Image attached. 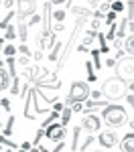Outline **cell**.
I'll use <instances>...</instances> for the list:
<instances>
[{"label":"cell","instance_id":"f6af8a7d","mask_svg":"<svg viewBox=\"0 0 134 152\" xmlns=\"http://www.w3.org/2000/svg\"><path fill=\"white\" fill-rule=\"evenodd\" d=\"M0 4H2V0H0Z\"/></svg>","mask_w":134,"mask_h":152},{"label":"cell","instance_id":"7a4b0ae2","mask_svg":"<svg viewBox=\"0 0 134 152\" xmlns=\"http://www.w3.org/2000/svg\"><path fill=\"white\" fill-rule=\"evenodd\" d=\"M102 116H104V122H106L110 126V130H112V128L122 126V124L126 122V110L118 104H108L104 107V114H102Z\"/></svg>","mask_w":134,"mask_h":152},{"label":"cell","instance_id":"8fae6325","mask_svg":"<svg viewBox=\"0 0 134 152\" xmlns=\"http://www.w3.org/2000/svg\"><path fill=\"white\" fill-rule=\"evenodd\" d=\"M122 47H124V51L128 53V57H132L134 53V35H128L126 37V41L122 43Z\"/></svg>","mask_w":134,"mask_h":152},{"label":"cell","instance_id":"f546056e","mask_svg":"<svg viewBox=\"0 0 134 152\" xmlns=\"http://www.w3.org/2000/svg\"><path fill=\"white\" fill-rule=\"evenodd\" d=\"M39 20H41V16H39V14H33V16H31V24H37Z\"/></svg>","mask_w":134,"mask_h":152},{"label":"cell","instance_id":"e575fe53","mask_svg":"<svg viewBox=\"0 0 134 152\" xmlns=\"http://www.w3.org/2000/svg\"><path fill=\"white\" fill-rule=\"evenodd\" d=\"M18 63H23V65H29V57H21V59H18Z\"/></svg>","mask_w":134,"mask_h":152},{"label":"cell","instance_id":"3957f363","mask_svg":"<svg viewBox=\"0 0 134 152\" xmlns=\"http://www.w3.org/2000/svg\"><path fill=\"white\" fill-rule=\"evenodd\" d=\"M126 89H128L126 81H122L118 77H110L102 85V95H106L110 102H112V99H120L122 95L126 94Z\"/></svg>","mask_w":134,"mask_h":152},{"label":"cell","instance_id":"6da1fadb","mask_svg":"<svg viewBox=\"0 0 134 152\" xmlns=\"http://www.w3.org/2000/svg\"><path fill=\"white\" fill-rule=\"evenodd\" d=\"M87 95H89V85H87V81H73L63 105L69 107L73 104H83L85 99H87Z\"/></svg>","mask_w":134,"mask_h":152},{"label":"cell","instance_id":"f35d334b","mask_svg":"<svg viewBox=\"0 0 134 152\" xmlns=\"http://www.w3.org/2000/svg\"><path fill=\"white\" fill-rule=\"evenodd\" d=\"M2 45H4V39H2V37H0V51H2V49H4V47H2Z\"/></svg>","mask_w":134,"mask_h":152},{"label":"cell","instance_id":"60d3db41","mask_svg":"<svg viewBox=\"0 0 134 152\" xmlns=\"http://www.w3.org/2000/svg\"><path fill=\"white\" fill-rule=\"evenodd\" d=\"M65 4H67V6H69V4H71V0H67V2H65Z\"/></svg>","mask_w":134,"mask_h":152},{"label":"cell","instance_id":"ffe728a7","mask_svg":"<svg viewBox=\"0 0 134 152\" xmlns=\"http://www.w3.org/2000/svg\"><path fill=\"white\" fill-rule=\"evenodd\" d=\"M65 14H67L65 10H55L53 14H51V16H53V18L57 20V23H63V20H65Z\"/></svg>","mask_w":134,"mask_h":152},{"label":"cell","instance_id":"1f68e13d","mask_svg":"<svg viewBox=\"0 0 134 152\" xmlns=\"http://www.w3.org/2000/svg\"><path fill=\"white\" fill-rule=\"evenodd\" d=\"M2 4H4V6H6V8H12V6H14V0H4V2H2Z\"/></svg>","mask_w":134,"mask_h":152},{"label":"cell","instance_id":"7bdbcfd3","mask_svg":"<svg viewBox=\"0 0 134 152\" xmlns=\"http://www.w3.org/2000/svg\"><path fill=\"white\" fill-rule=\"evenodd\" d=\"M0 128H2V122H0Z\"/></svg>","mask_w":134,"mask_h":152},{"label":"cell","instance_id":"9c48e42d","mask_svg":"<svg viewBox=\"0 0 134 152\" xmlns=\"http://www.w3.org/2000/svg\"><path fill=\"white\" fill-rule=\"evenodd\" d=\"M120 148H122V152H134V132H132V130L122 138Z\"/></svg>","mask_w":134,"mask_h":152},{"label":"cell","instance_id":"d6986e66","mask_svg":"<svg viewBox=\"0 0 134 152\" xmlns=\"http://www.w3.org/2000/svg\"><path fill=\"white\" fill-rule=\"evenodd\" d=\"M110 6H112V12H122V10H124V4H122V0L110 2Z\"/></svg>","mask_w":134,"mask_h":152},{"label":"cell","instance_id":"4dcf8cb0","mask_svg":"<svg viewBox=\"0 0 134 152\" xmlns=\"http://www.w3.org/2000/svg\"><path fill=\"white\" fill-rule=\"evenodd\" d=\"M21 51L24 53V57H29V55H31V51H29V47H26V45H21Z\"/></svg>","mask_w":134,"mask_h":152},{"label":"cell","instance_id":"4fadbf2b","mask_svg":"<svg viewBox=\"0 0 134 152\" xmlns=\"http://www.w3.org/2000/svg\"><path fill=\"white\" fill-rule=\"evenodd\" d=\"M85 71H87V81L94 83L97 77H96V71H94V63H92V61H87V63H85Z\"/></svg>","mask_w":134,"mask_h":152},{"label":"cell","instance_id":"83f0119b","mask_svg":"<svg viewBox=\"0 0 134 152\" xmlns=\"http://www.w3.org/2000/svg\"><path fill=\"white\" fill-rule=\"evenodd\" d=\"M92 142H94V138H92V136H89V138H87V140H85L83 144H81V148H79V150H85V148H87V146H89V144H92Z\"/></svg>","mask_w":134,"mask_h":152},{"label":"cell","instance_id":"b9f144b4","mask_svg":"<svg viewBox=\"0 0 134 152\" xmlns=\"http://www.w3.org/2000/svg\"><path fill=\"white\" fill-rule=\"evenodd\" d=\"M94 152H104V150H94Z\"/></svg>","mask_w":134,"mask_h":152},{"label":"cell","instance_id":"603a6c76","mask_svg":"<svg viewBox=\"0 0 134 152\" xmlns=\"http://www.w3.org/2000/svg\"><path fill=\"white\" fill-rule=\"evenodd\" d=\"M12 126H14V116L8 118V124H6V130H4V136H10L12 134Z\"/></svg>","mask_w":134,"mask_h":152},{"label":"cell","instance_id":"f1b7e54d","mask_svg":"<svg viewBox=\"0 0 134 152\" xmlns=\"http://www.w3.org/2000/svg\"><path fill=\"white\" fill-rule=\"evenodd\" d=\"M47 2H49V4H51V6H53V4L57 6V4H65L67 0H47Z\"/></svg>","mask_w":134,"mask_h":152},{"label":"cell","instance_id":"8d00e7d4","mask_svg":"<svg viewBox=\"0 0 134 152\" xmlns=\"http://www.w3.org/2000/svg\"><path fill=\"white\" fill-rule=\"evenodd\" d=\"M59 31H63V23H59L57 26H55V33H59Z\"/></svg>","mask_w":134,"mask_h":152},{"label":"cell","instance_id":"d590c367","mask_svg":"<svg viewBox=\"0 0 134 152\" xmlns=\"http://www.w3.org/2000/svg\"><path fill=\"white\" fill-rule=\"evenodd\" d=\"M31 148V142H23V150H29Z\"/></svg>","mask_w":134,"mask_h":152},{"label":"cell","instance_id":"277c9868","mask_svg":"<svg viewBox=\"0 0 134 152\" xmlns=\"http://www.w3.org/2000/svg\"><path fill=\"white\" fill-rule=\"evenodd\" d=\"M114 67H116V77H118V79L132 83V79H134V59L132 57H128V55L120 57L116 61Z\"/></svg>","mask_w":134,"mask_h":152},{"label":"cell","instance_id":"8992f818","mask_svg":"<svg viewBox=\"0 0 134 152\" xmlns=\"http://www.w3.org/2000/svg\"><path fill=\"white\" fill-rule=\"evenodd\" d=\"M65 134H67V128L61 126V124H49L47 128H45V136H47L49 140H53V142L63 140Z\"/></svg>","mask_w":134,"mask_h":152},{"label":"cell","instance_id":"52a82bcc","mask_svg":"<svg viewBox=\"0 0 134 152\" xmlns=\"http://www.w3.org/2000/svg\"><path fill=\"white\" fill-rule=\"evenodd\" d=\"M79 128L85 130V132H89V134H94V132H97V130L102 128V122H100V118L94 116V114H85Z\"/></svg>","mask_w":134,"mask_h":152},{"label":"cell","instance_id":"74e56055","mask_svg":"<svg viewBox=\"0 0 134 152\" xmlns=\"http://www.w3.org/2000/svg\"><path fill=\"white\" fill-rule=\"evenodd\" d=\"M89 4H92V6H97V4H100V0H89Z\"/></svg>","mask_w":134,"mask_h":152},{"label":"cell","instance_id":"e0dca14e","mask_svg":"<svg viewBox=\"0 0 134 152\" xmlns=\"http://www.w3.org/2000/svg\"><path fill=\"white\" fill-rule=\"evenodd\" d=\"M79 126H77V128L73 130V144H71V150H77V148H79V144H77V142H79Z\"/></svg>","mask_w":134,"mask_h":152},{"label":"cell","instance_id":"ab89813d","mask_svg":"<svg viewBox=\"0 0 134 152\" xmlns=\"http://www.w3.org/2000/svg\"><path fill=\"white\" fill-rule=\"evenodd\" d=\"M0 67H4V61H2V59H0Z\"/></svg>","mask_w":134,"mask_h":152},{"label":"cell","instance_id":"7dc6e473","mask_svg":"<svg viewBox=\"0 0 134 152\" xmlns=\"http://www.w3.org/2000/svg\"><path fill=\"white\" fill-rule=\"evenodd\" d=\"M23 152H24V150H23Z\"/></svg>","mask_w":134,"mask_h":152},{"label":"cell","instance_id":"7402d4cb","mask_svg":"<svg viewBox=\"0 0 134 152\" xmlns=\"http://www.w3.org/2000/svg\"><path fill=\"white\" fill-rule=\"evenodd\" d=\"M2 51H4V55H6V57H14V53H16V47H14V45H6V47L2 49Z\"/></svg>","mask_w":134,"mask_h":152},{"label":"cell","instance_id":"ac0fdd59","mask_svg":"<svg viewBox=\"0 0 134 152\" xmlns=\"http://www.w3.org/2000/svg\"><path fill=\"white\" fill-rule=\"evenodd\" d=\"M12 16H14V10H10L6 16H4V18H2V20H0V28H6V26L10 24V18H12Z\"/></svg>","mask_w":134,"mask_h":152},{"label":"cell","instance_id":"4316f807","mask_svg":"<svg viewBox=\"0 0 134 152\" xmlns=\"http://www.w3.org/2000/svg\"><path fill=\"white\" fill-rule=\"evenodd\" d=\"M0 104H2V107H4V110H8V112H10V102H8L6 97H4V99H0Z\"/></svg>","mask_w":134,"mask_h":152},{"label":"cell","instance_id":"bcb514c9","mask_svg":"<svg viewBox=\"0 0 134 152\" xmlns=\"http://www.w3.org/2000/svg\"><path fill=\"white\" fill-rule=\"evenodd\" d=\"M8 152H12V150H8Z\"/></svg>","mask_w":134,"mask_h":152},{"label":"cell","instance_id":"ee69618b","mask_svg":"<svg viewBox=\"0 0 134 152\" xmlns=\"http://www.w3.org/2000/svg\"><path fill=\"white\" fill-rule=\"evenodd\" d=\"M0 150H2V146H0Z\"/></svg>","mask_w":134,"mask_h":152},{"label":"cell","instance_id":"5b68a950","mask_svg":"<svg viewBox=\"0 0 134 152\" xmlns=\"http://www.w3.org/2000/svg\"><path fill=\"white\" fill-rule=\"evenodd\" d=\"M37 14V0H16V16L18 20H24L26 16Z\"/></svg>","mask_w":134,"mask_h":152},{"label":"cell","instance_id":"7c38bea8","mask_svg":"<svg viewBox=\"0 0 134 152\" xmlns=\"http://www.w3.org/2000/svg\"><path fill=\"white\" fill-rule=\"evenodd\" d=\"M26 28H29V26L24 24V20H18V26H16V37H18L23 43L26 41V35H29V31H26Z\"/></svg>","mask_w":134,"mask_h":152},{"label":"cell","instance_id":"836d02e7","mask_svg":"<svg viewBox=\"0 0 134 152\" xmlns=\"http://www.w3.org/2000/svg\"><path fill=\"white\" fill-rule=\"evenodd\" d=\"M35 59H37V61H41V59H43V51H37V53H35Z\"/></svg>","mask_w":134,"mask_h":152},{"label":"cell","instance_id":"cb8c5ba5","mask_svg":"<svg viewBox=\"0 0 134 152\" xmlns=\"http://www.w3.org/2000/svg\"><path fill=\"white\" fill-rule=\"evenodd\" d=\"M104 39H106V41H114V39H116V26H114V24H112V26H110L108 35L104 37Z\"/></svg>","mask_w":134,"mask_h":152},{"label":"cell","instance_id":"30bf717a","mask_svg":"<svg viewBox=\"0 0 134 152\" xmlns=\"http://www.w3.org/2000/svg\"><path fill=\"white\" fill-rule=\"evenodd\" d=\"M10 81H12L10 73H8V71L4 69V67H0V91L8 89V87H10Z\"/></svg>","mask_w":134,"mask_h":152},{"label":"cell","instance_id":"5bb4252c","mask_svg":"<svg viewBox=\"0 0 134 152\" xmlns=\"http://www.w3.org/2000/svg\"><path fill=\"white\" fill-rule=\"evenodd\" d=\"M126 26H128V18H122V23L116 26V35L124 37V35H126Z\"/></svg>","mask_w":134,"mask_h":152},{"label":"cell","instance_id":"9a60e30c","mask_svg":"<svg viewBox=\"0 0 134 152\" xmlns=\"http://www.w3.org/2000/svg\"><path fill=\"white\" fill-rule=\"evenodd\" d=\"M14 37H16V26H14V24H8V26H6L4 39H6V41H14Z\"/></svg>","mask_w":134,"mask_h":152},{"label":"cell","instance_id":"d4e9b609","mask_svg":"<svg viewBox=\"0 0 134 152\" xmlns=\"http://www.w3.org/2000/svg\"><path fill=\"white\" fill-rule=\"evenodd\" d=\"M59 49H61V43H55V45H53V51H51V61H55V59H57Z\"/></svg>","mask_w":134,"mask_h":152},{"label":"cell","instance_id":"484cf974","mask_svg":"<svg viewBox=\"0 0 134 152\" xmlns=\"http://www.w3.org/2000/svg\"><path fill=\"white\" fill-rule=\"evenodd\" d=\"M114 18H116V12H112V10H108V12H106V20H108L110 24L114 23Z\"/></svg>","mask_w":134,"mask_h":152},{"label":"cell","instance_id":"ba28073f","mask_svg":"<svg viewBox=\"0 0 134 152\" xmlns=\"http://www.w3.org/2000/svg\"><path fill=\"white\" fill-rule=\"evenodd\" d=\"M97 142H100L104 148H114V146L118 144V136H116L114 130H104V132H100Z\"/></svg>","mask_w":134,"mask_h":152},{"label":"cell","instance_id":"44dd1931","mask_svg":"<svg viewBox=\"0 0 134 152\" xmlns=\"http://www.w3.org/2000/svg\"><path fill=\"white\" fill-rule=\"evenodd\" d=\"M92 55H94V61H92V63H96V69H100V67H102V61H100V51H97V49H92Z\"/></svg>","mask_w":134,"mask_h":152},{"label":"cell","instance_id":"2e32d148","mask_svg":"<svg viewBox=\"0 0 134 152\" xmlns=\"http://www.w3.org/2000/svg\"><path fill=\"white\" fill-rule=\"evenodd\" d=\"M69 118H71V107H65L63 105V118H61V126H67V122H69Z\"/></svg>","mask_w":134,"mask_h":152},{"label":"cell","instance_id":"d6a6232c","mask_svg":"<svg viewBox=\"0 0 134 152\" xmlns=\"http://www.w3.org/2000/svg\"><path fill=\"white\" fill-rule=\"evenodd\" d=\"M106 65H108V67H114V65H116V59H106Z\"/></svg>","mask_w":134,"mask_h":152}]
</instances>
